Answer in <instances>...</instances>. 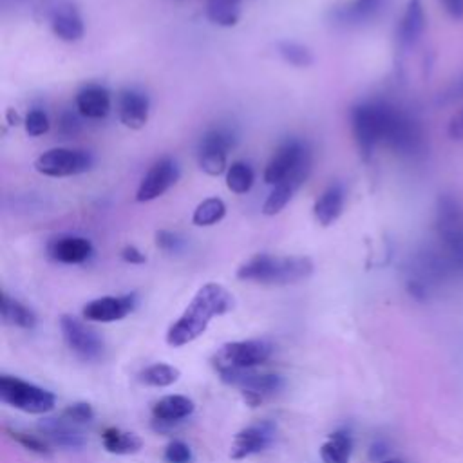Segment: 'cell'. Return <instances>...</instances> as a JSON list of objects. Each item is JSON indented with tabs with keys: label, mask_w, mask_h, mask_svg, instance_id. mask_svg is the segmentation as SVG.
<instances>
[{
	"label": "cell",
	"mask_w": 463,
	"mask_h": 463,
	"mask_svg": "<svg viewBox=\"0 0 463 463\" xmlns=\"http://www.w3.org/2000/svg\"><path fill=\"white\" fill-rule=\"evenodd\" d=\"M38 430L54 445L65 449H80L85 445V436L76 429V423L61 418H43Z\"/></svg>",
	"instance_id": "19"
},
{
	"label": "cell",
	"mask_w": 463,
	"mask_h": 463,
	"mask_svg": "<svg viewBox=\"0 0 463 463\" xmlns=\"http://www.w3.org/2000/svg\"><path fill=\"white\" fill-rule=\"evenodd\" d=\"M380 463H402L400 459H385V461H380Z\"/></svg>",
	"instance_id": "43"
},
{
	"label": "cell",
	"mask_w": 463,
	"mask_h": 463,
	"mask_svg": "<svg viewBox=\"0 0 463 463\" xmlns=\"http://www.w3.org/2000/svg\"><path fill=\"white\" fill-rule=\"evenodd\" d=\"M450 134H452L454 137H463V112L458 114V116L454 118V121L450 123Z\"/></svg>",
	"instance_id": "41"
},
{
	"label": "cell",
	"mask_w": 463,
	"mask_h": 463,
	"mask_svg": "<svg viewBox=\"0 0 463 463\" xmlns=\"http://www.w3.org/2000/svg\"><path fill=\"white\" fill-rule=\"evenodd\" d=\"M277 51L282 56V60L293 67H309L313 63L311 51L302 43L284 40L277 43Z\"/></svg>",
	"instance_id": "32"
},
{
	"label": "cell",
	"mask_w": 463,
	"mask_h": 463,
	"mask_svg": "<svg viewBox=\"0 0 463 463\" xmlns=\"http://www.w3.org/2000/svg\"><path fill=\"white\" fill-rule=\"evenodd\" d=\"M353 452V436L349 430H335L320 447L324 463H349Z\"/></svg>",
	"instance_id": "26"
},
{
	"label": "cell",
	"mask_w": 463,
	"mask_h": 463,
	"mask_svg": "<svg viewBox=\"0 0 463 463\" xmlns=\"http://www.w3.org/2000/svg\"><path fill=\"white\" fill-rule=\"evenodd\" d=\"M385 101H362L351 109V128L364 159H369L378 143H383Z\"/></svg>",
	"instance_id": "5"
},
{
	"label": "cell",
	"mask_w": 463,
	"mask_h": 463,
	"mask_svg": "<svg viewBox=\"0 0 463 463\" xmlns=\"http://www.w3.org/2000/svg\"><path fill=\"white\" fill-rule=\"evenodd\" d=\"M0 400L29 414H45L54 407V394L16 376H0Z\"/></svg>",
	"instance_id": "6"
},
{
	"label": "cell",
	"mask_w": 463,
	"mask_h": 463,
	"mask_svg": "<svg viewBox=\"0 0 463 463\" xmlns=\"http://www.w3.org/2000/svg\"><path fill=\"white\" fill-rule=\"evenodd\" d=\"M121 259L128 264H143L146 260V257L136 246H125L121 250Z\"/></svg>",
	"instance_id": "39"
},
{
	"label": "cell",
	"mask_w": 463,
	"mask_h": 463,
	"mask_svg": "<svg viewBox=\"0 0 463 463\" xmlns=\"http://www.w3.org/2000/svg\"><path fill=\"white\" fill-rule=\"evenodd\" d=\"M156 244L165 253H177V251L183 250L184 241L179 233H174V232H168V230H159L156 233Z\"/></svg>",
	"instance_id": "37"
},
{
	"label": "cell",
	"mask_w": 463,
	"mask_h": 463,
	"mask_svg": "<svg viewBox=\"0 0 463 463\" xmlns=\"http://www.w3.org/2000/svg\"><path fill=\"white\" fill-rule=\"evenodd\" d=\"M441 255L452 271L463 273V208L454 197H441L436 210Z\"/></svg>",
	"instance_id": "3"
},
{
	"label": "cell",
	"mask_w": 463,
	"mask_h": 463,
	"mask_svg": "<svg viewBox=\"0 0 463 463\" xmlns=\"http://www.w3.org/2000/svg\"><path fill=\"white\" fill-rule=\"evenodd\" d=\"M5 432H7L16 443H20L24 449H27V450H31V452H36V454H42V456H47V454L51 452L47 441L42 439V438L36 436V434H29V432H25V430L9 429V427H5Z\"/></svg>",
	"instance_id": "33"
},
{
	"label": "cell",
	"mask_w": 463,
	"mask_h": 463,
	"mask_svg": "<svg viewBox=\"0 0 463 463\" xmlns=\"http://www.w3.org/2000/svg\"><path fill=\"white\" fill-rule=\"evenodd\" d=\"M163 456H165L166 463H190L194 459L192 449L184 441H181V439L170 441L166 445Z\"/></svg>",
	"instance_id": "35"
},
{
	"label": "cell",
	"mask_w": 463,
	"mask_h": 463,
	"mask_svg": "<svg viewBox=\"0 0 463 463\" xmlns=\"http://www.w3.org/2000/svg\"><path fill=\"white\" fill-rule=\"evenodd\" d=\"M313 273L309 257H280L259 253L242 262L237 269V279L257 284L282 286L307 279Z\"/></svg>",
	"instance_id": "2"
},
{
	"label": "cell",
	"mask_w": 463,
	"mask_h": 463,
	"mask_svg": "<svg viewBox=\"0 0 463 463\" xmlns=\"http://www.w3.org/2000/svg\"><path fill=\"white\" fill-rule=\"evenodd\" d=\"M76 109L83 118L101 119L110 110V94L105 87L89 83L78 90Z\"/></svg>",
	"instance_id": "21"
},
{
	"label": "cell",
	"mask_w": 463,
	"mask_h": 463,
	"mask_svg": "<svg viewBox=\"0 0 463 463\" xmlns=\"http://www.w3.org/2000/svg\"><path fill=\"white\" fill-rule=\"evenodd\" d=\"M311 170V163L304 165L302 168H298L295 174H291L289 177H286L284 181H280L279 184L273 186V190L269 192L268 199L262 204V212L266 215H275L279 213L293 197V194L302 186V183L307 179Z\"/></svg>",
	"instance_id": "20"
},
{
	"label": "cell",
	"mask_w": 463,
	"mask_h": 463,
	"mask_svg": "<svg viewBox=\"0 0 463 463\" xmlns=\"http://www.w3.org/2000/svg\"><path fill=\"white\" fill-rule=\"evenodd\" d=\"M309 163H311V152H309L307 145L300 139H286L277 148V152L273 154L269 163L266 165L264 181L268 184L275 186L280 181H284L286 177H289L291 174H295L298 168H302L304 165H309Z\"/></svg>",
	"instance_id": "9"
},
{
	"label": "cell",
	"mask_w": 463,
	"mask_h": 463,
	"mask_svg": "<svg viewBox=\"0 0 463 463\" xmlns=\"http://www.w3.org/2000/svg\"><path fill=\"white\" fill-rule=\"evenodd\" d=\"M385 454V449H383V445L382 443H373V447H371V459H376V461H380L382 459V456Z\"/></svg>",
	"instance_id": "42"
},
{
	"label": "cell",
	"mask_w": 463,
	"mask_h": 463,
	"mask_svg": "<svg viewBox=\"0 0 463 463\" xmlns=\"http://www.w3.org/2000/svg\"><path fill=\"white\" fill-rule=\"evenodd\" d=\"M148 98L136 89H125L118 96V114L125 127L143 128L148 119Z\"/></svg>",
	"instance_id": "17"
},
{
	"label": "cell",
	"mask_w": 463,
	"mask_h": 463,
	"mask_svg": "<svg viewBox=\"0 0 463 463\" xmlns=\"http://www.w3.org/2000/svg\"><path fill=\"white\" fill-rule=\"evenodd\" d=\"M255 181L253 168L244 161H235L226 170V186L233 194H246Z\"/></svg>",
	"instance_id": "31"
},
{
	"label": "cell",
	"mask_w": 463,
	"mask_h": 463,
	"mask_svg": "<svg viewBox=\"0 0 463 463\" xmlns=\"http://www.w3.org/2000/svg\"><path fill=\"white\" fill-rule=\"evenodd\" d=\"M137 304L136 293L107 295L94 298L83 306V318L90 322H116L125 318Z\"/></svg>",
	"instance_id": "15"
},
{
	"label": "cell",
	"mask_w": 463,
	"mask_h": 463,
	"mask_svg": "<svg viewBox=\"0 0 463 463\" xmlns=\"http://www.w3.org/2000/svg\"><path fill=\"white\" fill-rule=\"evenodd\" d=\"M235 145V134L224 127L206 130L197 145V163L208 175H221L226 170V157Z\"/></svg>",
	"instance_id": "7"
},
{
	"label": "cell",
	"mask_w": 463,
	"mask_h": 463,
	"mask_svg": "<svg viewBox=\"0 0 463 463\" xmlns=\"http://www.w3.org/2000/svg\"><path fill=\"white\" fill-rule=\"evenodd\" d=\"M81 130V123L78 119L76 114L72 112H61V116L58 118V132L63 137H72Z\"/></svg>",
	"instance_id": "38"
},
{
	"label": "cell",
	"mask_w": 463,
	"mask_h": 463,
	"mask_svg": "<svg viewBox=\"0 0 463 463\" xmlns=\"http://www.w3.org/2000/svg\"><path fill=\"white\" fill-rule=\"evenodd\" d=\"M344 203H345V194H344V186L335 183L331 186H327L320 197L315 201V206H313V213H315V219L318 224L322 226H329L333 224L342 210H344Z\"/></svg>",
	"instance_id": "23"
},
{
	"label": "cell",
	"mask_w": 463,
	"mask_h": 463,
	"mask_svg": "<svg viewBox=\"0 0 463 463\" xmlns=\"http://www.w3.org/2000/svg\"><path fill=\"white\" fill-rule=\"evenodd\" d=\"M277 434V425L269 420H262L241 429L230 447L232 459H244L268 449Z\"/></svg>",
	"instance_id": "12"
},
{
	"label": "cell",
	"mask_w": 463,
	"mask_h": 463,
	"mask_svg": "<svg viewBox=\"0 0 463 463\" xmlns=\"http://www.w3.org/2000/svg\"><path fill=\"white\" fill-rule=\"evenodd\" d=\"M241 4L242 0H208L206 16L221 27H232L241 18Z\"/></svg>",
	"instance_id": "28"
},
{
	"label": "cell",
	"mask_w": 463,
	"mask_h": 463,
	"mask_svg": "<svg viewBox=\"0 0 463 463\" xmlns=\"http://www.w3.org/2000/svg\"><path fill=\"white\" fill-rule=\"evenodd\" d=\"M139 380L152 387H168L179 380V369L170 364H152L139 373Z\"/></svg>",
	"instance_id": "29"
},
{
	"label": "cell",
	"mask_w": 463,
	"mask_h": 463,
	"mask_svg": "<svg viewBox=\"0 0 463 463\" xmlns=\"http://www.w3.org/2000/svg\"><path fill=\"white\" fill-rule=\"evenodd\" d=\"M387 0H349L329 9V22L335 27H358L365 22L374 20Z\"/></svg>",
	"instance_id": "16"
},
{
	"label": "cell",
	"mask_w": 463,
	"mask_h": 463,
	"mask_svg": "<svg viewBox=\"0 0 463 463\" xmlns=\"http://www.w3.org/2000/svg\"><path fill=\"white\" fill-rule=\"evenodd\" d=\"M221 380L241 389L244 402L251 407H257L266 398L273 396L275 392H279L284 387V380L279 374L255 373L253 369L224 373V374H221Z\"/></svg>",
	"instance_id": "8"
},
{
	"label": "cell",
	"mask_w": 463,
	"mask_h": 463,
	"mask_svg": "<svg viewBox=\"0 0 463 463\" xmlns=\"http://www.w3.org/2000/svg\"><path fill=\"white\" fill-rule=\"evenodd\" d=\"M425 29V11H423V4L421 0H409L400 24H398V43L402 47H411L412 43H416V40L421 36Z\"/></svg>",
	"instance_id": "22"
},
{
	"label": "cell",
	"mask_w": 463,
	"mask_h": 463,
	"mask_svg": "<svg viewBox=\"0 0 463 463\" xmlns=\"http://www.w3.org/2000/svg\"><path fill=\"white\" fill-rule=\"evenodd\" d=\"M65 420L80 425V423H89L94 420V409L90 407V403L87 402H76V403H71L63 409V414H61Z\"/></svg>",
	"instance_id": "34"
},
{
	"label": "cell",
	"mask_w": 463,
	"mask_h": 463,
	"mask_svg": "<svg viewBox=\"0 0 463 463\" xmlns=\"http://www.w3.org/2000/svg\"><path fill=\"white\" fill-rule=\"evenodd\" d=\"M101 443H103L107 452L118 454V456L134 454L143 445V441H141V438L137 434L123 430V429H118V427H107L101 432Z\"/></svg>",
	"instance_id": "25"
},
{
	"label": "cell",
	"mask_w": 463,
	"mask_h": 463,
	"mask_svg": "<svg viewBox=\"0 0 463 463\" xmlns=\"http://www.w3.org/2000/svg\"><path fill=\"white\" fill-rule=\"evenodd\" d=\"M90 154L76 148H51L34 161V168L49 177H67L83 174L90 168Z\"/></svg>",
	"instance_id": "10"
},
{
	"label": "cell",
	"mask_w": 463,
	"mask_h": 463,
	"mask_svg": "<svg viewBox=\"0 0 463 463\" xmlns=\"http://www.w3.org/2000/svg\"><path fill=\"white\" fill-rule=\"evenodd\" d=\"M232 307L233 297L224 286L217 282L201 286L183 315L170 326L166 333V344L172 347H181L194 342L206 331L208 324L215 317L228 313Z\"/></svg>",
	"instance_id": "1"
},
{
	"label": "cell",
	"mask_w": 463,
	"mask_h": 463,
	"mask_svg": "<svg viewBox=\"0 0 463 463\" xmlns=\"http://www.w3.org/2000/svg\"><path fill=\"white\" fill-rule=\"evenodd\" d=\"M194 409L195 405L188 396L168 394L154 403L152 416L157 423H175L188 418L194 412Z\"/></svg>",
	"instance_id": "24"
},
{
	"label": "cell",
	"mask_w": 463,
	"mask_h": 463,
	"mask_svg": "<svg viewBox=\"0 0 463 463\" xmlns=\"http://www.w3.org/2000/svg\"><path fill=\"white\" fill-rule=\"evenodd\" d=\"M179 179V166L175 163V159L165 156L159 157L150 168L148 172L143 175L136 199L139 203H146V201H154L157 197H161L170 186H174Z\"/></svg>",
	"instance_id": "13"
},
{
	"label": "cell",
	"mask_w": 463,
	"mask_h": 463,
	"mask_svg": "<svg viewBox=\"0 0 463 463\" xmlns=\"http://www.w3.org/2000/svg\"><path fill=\"white\" fill-rule=\"evenodd\" d=\"M273 345L266 338H248L228 342L217 349L212 362L219 374L248 371L264 364L271 356Z\"/></svg>",
	"instance_id": "4"
},
{
	"label": "cell",
	"mask_w": 463,
	"mask_h": 463,
	"mask_svg": "<svg viewBox=\"0 0 463 463\" xmlns=\"http://www.w3.org/2000/svg\"><path fill=\"white\" fill-rule=\"evenodd\" d=\"M226 215V204L219 197H208L197 204L192 215L195 226H212L217 224Z\"/></svg>",
	"instance_id": "30"
},
{
	"label": "cell",
	"mask_w": 463,
	"mask_h": 463,
	"mask_svg": "<svg viewBox=\"0 0 463 463\" xmlns=\"http://www.w3.org/2000/svg\"><path fill=\"white\" fill-rule=\"evenodd\" d=\"M49 130V118L43 110L40 109H33L27 118H25V132L33 137L36 136H42Z\"/></svg>",
	"instance_id": "36"
},
{
	"label": "cell",
	"mask_w": 463,
	"mask_h": 463,
	"mask_svg": "<svg viewBox=\"0 0 463 463\" xmlns=\"http://www.w3.org/2000/svg\"><path fill=\"white\" fill-rule=\"evenodd\" d=\"M452 18H463V0H439Z\"/></svg>",
	"instance_id": "40"
},
{
	"label": "cell",
	"mask_w": 463,
	"mask_h": 463,
	"mask_svg": "<svg viewBox=\"0 0 463 463\" xmlns=\"http://www.w3.org/2000/svg\"><path fill=\"white\" fill-rule=\"evenodd\" d=\"M2 318L5 324L22 329H33L36 326V315L33 309L7 293H2Z\"/></svg>",
	"instance_id": "27"
},
{
	"label": "cell",
	"mask_w": 463,
	"mask_h": 463,
	"mask_svg": "<svg viewBox=\"0 0 463 463\" xmlns=\"http://www.w3.org/2000/svg\"><path fill=\"white\" fill-rule=\"evenodd\" d=\"M60 329L69 349L76 353L81 360L94 362L103 356V340L80 318L63 315L60 318Z\"/></svg>",
	"instance_id": "11"
},
{
	"label": "cell",
	"mask_w": 463,
	"mask_h": 463,
	"mask_svg": "<svg viewBox=\"0 0 463 463\" xmlns=\"http://www.w3.org/2000/svg\"><path fill=\"white\" fill-rule=\"evenodd\" d=\"M92 244L80 235H61L51 241L49 255L61 264H81L92 255Z\"/></svg>",
	"instance_id": "18"
},
{
	"label": "cell",
	"mask_w": 463,
	"mask_h": 463,
	"mask_svg": "<svg viewBox=\"0 0 463 463\" xmlns=\"http://www.w3.org/2000/svg\"><path fill=\"white\" fill-rule=\"evenodd\" d=\"M45 11L52 33L63 42H76L83 36V20L76 7L67 0H47Z\"/></svg>",
	"instance_id": "14"
}]
</instances>
